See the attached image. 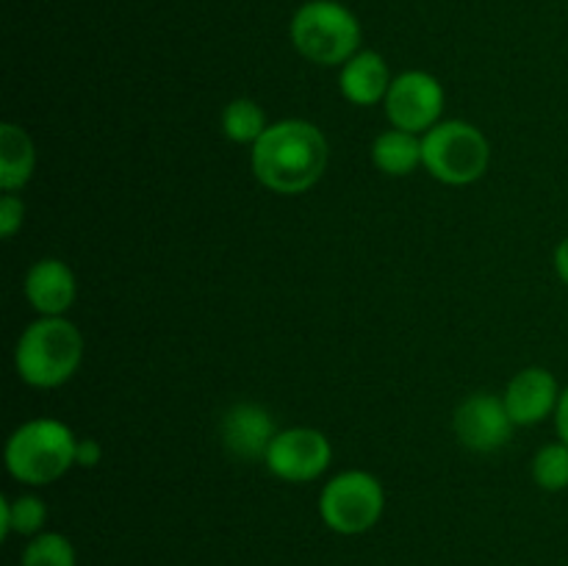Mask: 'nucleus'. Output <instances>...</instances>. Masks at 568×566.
<instances>
[{"label": "nucleus", "instance_id": "1", "mask_svg": "<svg viewBox=\"0 0 568 566\" xmlns=\"http://www.w3.org/2000/svg\"><path fill=\"white\" fill-rule=\"evenodd\" d=\"M327 139L314 122H272L253 144V172L266 189L277 194H303L325 175Z\"/></svg>", "mask_w": 568, "mask_h": 566}, {"label": "nucleus", "instance_id": "2", "mask_svg": "<svg viewBox=\"0 0 568 566\" xmlns=\"http://www.w3.org/2000/svg\"><path fill=\"white\" fill-rule=\"evenodd\" d=\"M83 358V336L64 316H39L22 331L14 350L17 375L33 388L70 381Z\"/></svg>", "mask_w": 568, "mask_h": 566}, {"label": "nucleus", "instance_id": "3", "mask_svg": "<svg viewBox=\"0 0 568 566\" xmlns=\"http://www.w3.org/2000/svg\"><path fill=\"white\" fill-rule=\"evenodd\" d=\"M75 444L70 427L59 420H28L6 442V469L28 486H48L75 466Z\"/></svg>", "mask_w": 568, "mask_h": 566}, {"label": "nucleus", "instance_id": "4", "mask_svg": "<svg viewBox=\"0 0 568 566\" xmlns=\"http://www.w3.org/2000/svg\"><path fill=\"white\" fill-rule=\"evenodd\" d=\"M294 48L322 67L347 64L361 48V22L336 0H308L292 17Z\"/></svg>", "mask_w": 568, "mask_h": 566}, {"label": "nucleus", "instance_id": "5", "mask_svg": "<svg viewBox=\"0 0 568 566\" xmlns=\"http://www.w3.org/2000/svg\"><path fill=\"white\" fill-rule=\"evenodd\" d=\"M491 144L480 128L464 120L438 122L422 133V166L447 186H466L486 175Z\"/></svg>", "mask_w": 568, "mask_h": 566}, {"label": "nucleus", "instance_id": "6", "mask_svg": "<svg viewBox=\"0 0 568 566\" xmlns=\"http://www.w3.org/2000/svg\"><path fill=\"white\" fill-rule=\"evenodd\" d=\"M383 508H386V492L381 481L364 469L342 472L322 488V522L342 536L372 530L381 522Z\"/></svg>", "mask_w": 568, "mask_h": 566}, {"label": "nucleus", "instance_id": "7", "mask_svg": "<svg viewBox=\"0 0 568 566\" xmlns=\"http://www.w3.org/2000/svg\"><path fill=\"white\" fill-rule=\"evenodd\" d=\"M386 114L392 128L410 133H427L442 122L444 87L430 72H403L388 87Z\"/></svg>", "mask_w": 568, "mask_h": 566}, {"label": "nucleus", "instance_id": "8", "mask_svg": "<svg viewBox=\"0 0 568 566\" xmlns=\"http://www.w3.org/2000/svg\"><path fill=\"white\" fill-rule=\"evenodd\" d=\"M333 461V447L325 433L314 427L281 431L266 453L264 464L275 477L286 483H311L325 475Z\"/></svg>", "mask_w": 568, "mask_h": 566}, {"label": "nucleus", "instance_id": "9", "mask_svg": "<svg viewBox=\"0 0 568 566\" xmlns=\"http://www.w3.org/2000/svg\"><path fill=\"white\" fill-rule=\"evenodd\" d=\"M514 433V420L503 397L477 392L466 397L455 411V436L475 453H494L505 447Z\"/></svg>", "mask_w": 568, "mask_h": 566}, {"label": "nucleus", "instance_id": "10", "mask_svg": "<svg viewBox=\"0 0 568 566\" xmlns=\"http://www.w3.org/2000/svg\"><path fill=\"white\" fill-rule=\"evenodd\" d=\"M222 444L239 461H264L277 431L275 420L258 403H236L222 416Z\"/></svg>", "mask_w": 568, "mask_h": 566}, {"label": "nucleus", "instance_id": "11", "mask_svg": "<svg viewBox=\"0 0 568 566\" xmlns=\"http://www.w3.org/2000/svg\"><path fill=\"white\" fill-rule=\"evenodd\" d=\"M505 405L514 425H538L555 414L560 400V386L555 375L544 366H527L510 377L505 388Z\"/></svg>", "mask_w": 568, "mask_h": 566}, {"label": "nucleus", "instance_id": "12", "mask_svg": "<svg viewBox=\"0 0 568 566\" xmlns=\"http://www.w3.org/2000/svg\"><path fill=\"white\" fill-rule=\"evenodd\" d=\"M75 275L59 259H42L28 270L26 297L39 316H64L75 303Z\"/></svg>", "mask_w": 568, "mask_h": 566}, {"label": "nucleus", "instance_id": "13", "mask_svg": "<svg viewBox=\"0 0 568 566\" xmlns=\"http://www.w3.org/2000/svg\"><path fill=\"white\" fill-rule=\"evenodd\" d=\"M392 81L386 59L375 50H358L347 64H342L338 75L342 94L353 105H375L377 100H386Z\"/></svg>", "mask_w": 568, "mask_h": 566}, {"label": "nucleus", "instance_id": "14", "mask_svg": "<svg viewBox=\"0 0 568 566\" xmlns=\"http://www.w3.org/2000/svg\"><path fill=\"white\" fill-rule=\"evenodd\" d=\"M37 150L31 137L14 122L0 125V186L3 192H20L33 175Z\"/></svg>", "mask_w": 568, "mask_h": 566}, {"label": "nucleus", "instance_id": "15", "mask_svg": "<svg viewBox=\"0 0 568 566\" xmlns=\"http://www.w3.org/2000/svg\"><path fill=\"white\" fill-rule=\"evenodd\" d=\"M372 164L392 178L410 175L422 164V137L399 128L381 133L372 144Z\"/></svg>", "mask_w": 568, "mask_h": 566}, {"label": "nucleus", "instance_id": "16", "mask_svg": "<svg viewBox=\"0 0 568 566\" xmlns=\"http://www.w3.org/2000/svg\"><path fill=\"white\" fill-rule=\"evenodd\" d=\"M270 128L264 109L255 100H231L222 111V133L236 144H255Z\"/></svg>", "mask_w": 568, "mask_h": 566}, {"label": "nucleus", "instance_id": "17", "mask_svg": "<svg viewBox=\"0 0 568 566\" xmlns=\"http://www.w3.org/2000/svg\"><path fill=\"white\" fill-rule=\"evenodd\" d=\"M48 519V508L33 494H22L17 499H0V536L9 538L11 533L20 536H39Z\"/></svg>", "mask_w": 568, "mask_h": 566}, {"label": "nucleus", "instance_id": "18", "mask_svg": "<svg viewBox=\"0 0 568 566\" xmlns=\"http://www.w3.org/2000/svg\"><path fill=\"white\" fill-rule=\"evenodd\" d=\"M22 566H75V547L61 533H39L28 542Z\"/></svg>", "mask_w": 568, "mask_h": 566}, {"label": "nucleus", "instance_id": "19", "mask_svg": "<svg viewBox=\"0 0 568 566\" xmlns=\"http://www.w3.org/2000/svg\"><path fill=\"white\" fill-rule=\"evenodd\" d=\"M532 477L547 492L568 488V444L555 442L538 449V455L532 458Z\"/></svg>", "mask_w": 568, "mask_h": 566}, {"label": "nucleus", "instance_id": "20", "mask_svg": "<svg viewBox=\"0 0 568 566\" xmlns=\"http://www.w3.org/2000/svg\"><path fill=\"white\" fill-rule=\"evenodd\" d=\"M26 220V203L14 192H6L0 200V236L11 239Z\"/></svg>", "mask_w": 568, "mask_h": 566}, {"label": "nucleus", "instance_id": "21", "mask_svg": "<svg viewBox=\"0 0 568 566\" xmlns=\"http://www.w3.org/2000/svg\"><path fill=\"white\" fill-rule=\"evenodd\" d=\"M103 461V447H100L98 438H78L75 444V466L81 469H92Z\"/></svg>", "mask_w": 568, "mask_h": 566}, {"label": "nucleus", "instance_id": "22", "mask_svg": "<svg viewBox=\"0 0 568 566\" xmlns=\"http://www.w3.org/2000/svg\"><path fill=\"white\" fill-rule=\"evenodd\" d=\"M555 427H558V438L568 444V386L560 392L558 408H555Z\"/></svg>", "mask_w": 568, "mask_h": 566}, {"label": "nucleus", "instance_id": "23", "mask_svg": "<svg viewBox=\"0 0 568 566\" xmlns=\"http://www.w3.org/2000/svg\"><path fill=\"white\" fill-rule=\"evenodd\" d=\"M555 270H558L560 281L568 286V236L555 247Z\"/></svg>", "mask_w": 568, "mask_h": 566}]
</instances>
